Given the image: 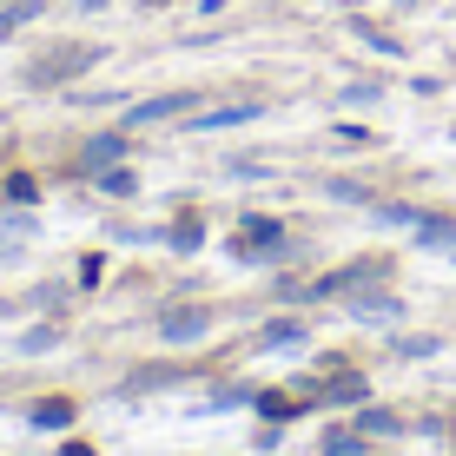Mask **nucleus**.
Instances as JSON below:
<instances>
[{
	"mask_svg": "<svg viewBox=\"0 0 456 456\" xmlns=\"http://www.w3.org/2000/svg\"><path fill=\"white\" fill-rule=\"evenodd\" d=\"M86 67H100V46H86V40L53 46V53H40L34 67H27V86H67V80H80Z\"/></svg>",
	"mask_w": 456,
	"mask_h": 456,
	"instance_id": "f257e3e1",
	"label": "nucleus"
},
{
	"mask_svg": "<svg viewBox=\"0 0 456 456\" xmlns=\"http://www.w3.org/2000/svg\"><path fill=\"white\" fill-rule=\"evenodd\" d=\"M384 278H390V258H357V265H344V272L318 278V285H285V291L291 297H351L364 285H384Z\"/></svg>",
	"mask_w": 456,
	"mask_h": 456,
	"instance_id": "f03ea898",
	"label": "nucleus"
},
{
	"mask_svg": "<svg viewBox=\"0 0 456 456\" xmlns=\"http://www.w3.org/2000/svg\"><path fill=\"white\" fill-rule=\"evenodd\" d=\"M192 106H206V100H199V93H159V100H139V106H126V126H159V119L192 113Z\"/></svg>",
	"mask_w": 456,
	"mask_h": 456,
	"instance_id": "7ed1b4c3",
	"label": "nucleus"
},
{
	"mask_svg": "<svg viewBox=\"0 0 456 456\" xmlns=\"http://www.w3.org/2000/svg\"><path fill=\"white\" fill-rule=\"evenodd\" d=\"M364 397H370L364 370H338L324 384H305V403H364Z\"/></svg>",
	"mask_w": 456,
	"mask_h": 456,
	"instance_id": "20e7f679",
	"label": "nucleus"
},
{
	"mask_svg": "<svg viewBox=\"0 0 456 456\" xmlns=\"http://www.w3.org/2000/svg\"><path fill=\"white\" fill-rule=\"evenodd\" d=\"M206 331H212V311L206 305H179V311H166V318H159V338L166 344H199Z\"/></svg>",
	"mask_w": 456,
	"mask_h": 456,
	"instance_id": "39448f33",
	"label": "nucleus"
},
{
	"mask_svg": "<svg viewBox=\"0 0 456 456\" xmlns=\"http://www.w3.org/2000/svg\"><path fill=\"white\" fill-rule=\"evenodd\" d=\"M351 318H364V324H397L403 318V305H397V297H390V291H351Z\"/></svg>",
	"mask_w": 456,
	"mask_h": 456,
	"instance_id": "423d86ee",
	"label": "nucleus"
},
{
	"mask_svg": "<svg viewBox=\"0 0 456 456\" xmlns=\"http://www.w3.org/2000/svg\"><path fill=\"white\" fill-rule=\"evenodd\" d=\"M278 239H285V225H278V218H258V212H251V218H245V232L232 239V251H239V258H251V251H272Z\"/></svg>",
	"mask_w": 456,
	"mask_h": 456,
	"instance_id": "0eeeda50",
	"label": "nucleus"
},
{
	"mask_svg": "<svg viewBox=\"0 0 456 456\" xmlns=\"http://www.w3.org/2000/svg\"><path fill=\"white\" fill-rule=\"evenodd\" d=\"M265 113V106H212V113H199V119H185V126H192V133H225V126H245V119H258Z\"/></svg>",
	"mask_w": 456,
	"mask_h": 456,
	"instance_id": "6e6552de",
	"label": "nucleus"
},
{
	"mask_svg": "<svg viewBox=\"0 0 456 456\" xmlns=\"http://www.w3.org/2000/svg\"><path fill=\"white\" fill-rule=\"evenodd\" d=\"M251 411H258L265 423H291L297 411H305V397H285V390H258V397H251Z\"/></svg>",
	"mask_w": 456,
	"mask_h": 456,
	"instance_id": "1a4fd4ad",
	"label": "nucleus"
},
{
	"mask_svg": "<svg viewBox=\"0 0 456 456\" xmlns=\"http://www.w3.org/2000/svg\"><path fill=\"white\" fill-rule=\"evenodd\" d=\"M27 423H34V430H67V423H73V403H67V397H40L34 411H27Z\"/></svg>",
	"mask_w": 456,
	"mask_h": 456,
	"instance_id": "9d476101",
	"label": "nucleus"
},
{
	"mask_svg": "<svg viewBox=\"0 0 456 456\" xmlns=\"http://www.w3.org/2000/svg\"><path fill=\"white\" fill-rule=\"evenodd\" d=\"M357 430H364V436H403V417L377 411V403H357Z\"/></svg>",
	"mask_w": 456,
	"mask_h": 456,
	"instance_id": "9b49d317",
	"label": "nucleus"
},
{
	"mask_svg": "<svg viewBox=\"0 0 456 456\" xmlns=\"http://www.w3.org/2000/svg\"><path fill=\"white\" fill-rule=\"evenodd\" d=\"M126 159V133H100L86 146V172H100V166H119Z\"/></svg>",
	"mask_w": 456,
	"mask_h": 456,
	"instance_id": "f8f14e48",
	"label": "nucleus"
},
{
	"mask_svg": "<svg viewBox=\"0 0 456 456\" xmlns=\"http://www.w3.org/2000/svg\"><path fill=\"white\" fill-rule=\"evenodd\" d=\"M411 232H417L423 245H456V218H444V212H423Z\"/></svg>",
	"mask_w": 456,
	"mask_h": 456,
	"instance_id": "ddd939ff",
	"label": "nucleus"
},
{
	"mask_svg": "<svg viewBox=\"0 0 456 456\" xmlns=\"http://www.w3.org/2000/svg\"><path fill=\"white\" fill-rule=\"evenodd\" d=\"M179 364H152V370H133V377H126V390H133V397H139V390H166V384H179Z\"/></svg>",
	"mask_w": 456,
	"mask_h": 456,
	"instance_id": "4468645a",
	"label": "nucleus"
},
{
	"mask_svg": "<svg viewBox=\"0 0 456 456\" xmlns=\"http://www.w3.org/2000/svg\"><path fill=\"white\" fill-rule=\"evenodd\" d=\"M166 245H172V251H199V245H206V218H172Z\"/></svg>",
	"mask_w": 456,
	"mask_h": 456,
	"instance_id": "2eb2a0df",
	"label": "nucleus"
},
{
	"mask_svg": "<svg viewBox=\"0 0 456 456\" xmlns=\"http://www.w3.org/2000/svg\"><path fill=\"white\" fill-rule=\"evenodd\" d=\"M93 179H100V192H113V199H133V192H139L133 166H100V172H93Z\"/></svg>",
	"mask_w": 456,
	"mask_h": 456,
	"instance_id": "dca6fc26",
	"label": "nucleus"
},
{
	"mask_svg": "<svg viewBox=\"0 0 456 456\" xmlns=\"http://www.w3.org/2000/svg\"><path fill=\"white\" fill-rule=\"evenodd\" d=\"M297 338H305V324L278 318V324H265V331H258V351H285V344H297Z\"/></svg>",
	"mask_w": 456,
	"mask_h": 456,
	"instance_id": "f3484780",
	"label": "nucleus"
},
{
	"mask_svg": "<svg viewBox=\"0 0 456 456\" xmlns=\"http://www.w3.org/2000/svg\"><path fill=\"white\" fill-rule=\"evenodd\" d=\"M40 7H46V0H13V7H0V40H7V34H20V27L34 20Z\"/></svg>",
	"mask_w": 456,
	"mask_h": 456,
	"instance_id": "a211bd4d",
	"label": "nucleus"
},
{
	"mask_svg": "<svg viewBox=\"0 0 456 456\" xmlns=\"http://www.w3.org/2000/svg\"><path fill=\"white\" fill-rule=\"evenodd\" d=\"M351 34L364 40V46H377V53H403V46H397V34H384V27H370L364 13H357V20H351Z\"/></svg>",
	"mask_w": 456,
	"mask_h": 456,
	"instance_id": "6ab92c4d",
	"label": "nucleus"
},
{
	"mask_svg": "<svg viewBox=\"0 0 456 456\" xmlns=\"http://www.w3.org/2000/svg\"><path fill=\"white\" fill-rule=\"evenodd\" d=\"M7 199H13V206H34V199H40V185L27 179V172H13V179H7Z\"/></svg>",
	"mask_w": 456,
	"mask_h": 456,
	"instance_id": "aec40b11",
	"label": "nucleus"
},
{
	"mask_svg": "<svg viewBox=\"0 0 456 456\" xmlns=\"http://www.w3.org/2000/svg\"><path fill=\"white\" fill-rule=\"evenodd\" d=\"M331 199H351V206H377V199H370L357 179H331Z\"/></svg>",
	"mask_w": 456,
	"mask_h": 456,
	"instance_id": "412c9836",
	"label": "nucleus"
},
{
	"mask_svg": "<svg viewBox=\"0 0 456 456\" xmlns=\"http://www.w3.org/2000/svg\"><path fill=\"white\" fill-rule=\"evenodd\" d=\"M53 344H60V331H53V324H34V331L20 338V351H53Z\"/></svg>",
	"mask_w": 456,
	"mask_h": 456,
	"instance_id": "4be33fe9",
	"label": "nucleus"
},
{
	"mask_svg": "<svg viewBox=\"0 0 456 456\" xmlns=\"http://www.w3.org/2000/svg\"><path fill=\"white\" fill-rule=\"evenodd\" d=\"M324 456H364V430H357V436H331Z\"/></svg>",
	"mask_w": 456,
	"mask_h": 456,
	"instance_id": "5701e85b",
	"label": "nucleus"
},
{
	"mask_svg": "<svg viewBox=\"0 0 456 456\" xmlns=\"http://www.w3.org/2000/svg\"><path fill=\"white\" fill-rule=\"evenodd\" d=\"M397 351H403V357H430L436 338H397Z\"/></svg>",
	"mask_w": 456,
	"mask_h": 456,
	"instance_id": "b1692460",
	"label": "nucleus"
},
{
	"mask_svg": "<svg viewBox=\"0 0 456 456\" xmlns=\"http://www.w3.org/2000/svg\"><path fill=\"white\" fill-rule=\"evenodd\" d=\"M377 93H384V86H370V80H364V86H344V100H351V106H370Z\"/></svg>",
	"mask_w": 456,
	"mask_h": 456,
	"instance_id": "393cba45",
	"label": "nucleus"
},
{
	"mask_svg": "<svg viewBox=\"0 0 456 456\" xmlns=\"http://www.w3.org/2000/svg\"><path fill=\"white\" fill-rule=\"evenodd\" d=\"M60 456H100L93 444H60Z\"/></svg>",
	"mask_w": 456,
	"mask_h": 456,
	"instance_id": "a878e982",
	"label": "nucleus"
},
{
	"mask_svg": "<svg viewBox=\"0 0 456 456\" xmlns=\"http://www.w3.org/2000/svg\"><path fill=\"white\" fill-rule=\"evenodd\" d=\"M100 7H106V0H80V13H100Z\"/></svg>",
	"mask_w": 456,
	"mask_h": 456,
	"instance_id": "bb28decb",
	"label": "nucleus"
},
{
	"mask_svg": "<svg viewBox=\"0 0 456 456\" xmlns=\"http://www.w3.org/2000/svg\"><path fill=\"white\" fill-rule=\"evenodd\" d=\"M146 7H166V0H146Z\"/></svg>",
	"mask_w": 456,
	"mask_h": 456,
	"instance_id": "cd10ccee",
	"label": "nucleus"
}]
</instances>
